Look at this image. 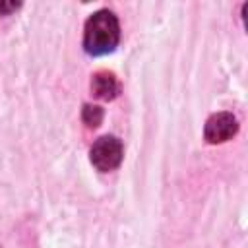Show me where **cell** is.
I'll return each instance as SVG.
<instances>
[{
    "label": "cell",
    "mask_w": 248,
    "mask_h": 248,
    "mask_svg": "<svg viewBox=\"0 0 248 248\" xmlns=\"http://www.w3.org/2000/svg\"><path fill=\"white\" fill-rule=\"evenodd\" d=\"M238 132V120L231 112H215L207 118L203 136L209 143H223Z\"/></svg>",
    "instance_id": "3957f363"
},
{
    "label": "cell",
    "mask_w": 248,
    "mask_h": 248,
    "mask_svg": "<svg viewBox=\"0 0 248 248\" xmlns=\"http://www.w3.org/2000/svg\"><path fill=\"white\" fill-rule=\"evenodd\" d=\"M91 91L97 99H103V101H112L118 93H120V81L118 78L108 72V70H99L93 74V79H91Z\"/></svg>",
    "instance_id": "277c9868"
},
{
    "label": "cell",
    "mask_w": 248,
    "mask_h": 248,
    "mask_svg": "<svg viewBox=\"0 0 248 248\" xmlns=\"http://www.w3.org/2000/svg\"><path fill=\"white\" fill-rule=\"evenodd\" d=\"M103 108L97 107V105H83V110H81V120L85 122L87 128H97L101 122H103Z\"/></svg>",
    "instance_id": "5b68a950"
},
{
    "label": "cell",
    "mask_w": 248,
    "mask_h": 248,
    "mask_svg": "<svg viewBox=\"0 0 248 248\" xmlns=\"http://www.w3.org/2000/svg\"><path fill=\"white\" fill-rule=\"evenodd\" d=\"M122 157L124 147L116 136H101L91 147V163L101 172L114 170L122 163Z\"/></svg>",
    "instance_id": "7a4b0ae2"
},
{
    "label": "cell",
    "mask_w": 248,
    "mask_h": 248,
    "mask_svg": "<svg viewBox=\"0 0 248 248\" xmlns=\"http://www.w3.org/2000/svg\"><path fill=\"white\" fill-rule=\"evenodd\" d=\"M120 41L118 17L110 10H99L91 14L83 29V48L91 56H103L116 48Z\"/></svg>",
    "instance_id": "6da1fadb"
},
{
    "label": "cell",
    "mask_w": 248,
    "mask_h": 248,
    "mask_svg": "<svg viewBox=\"0 0 248 248\" xmlns=\"http://www.w3.org/2000/svg\"><path fill=\"white\" fill-rule=\"evenodd\" d=\"M19 6H21L19 2H0V16H4V14H10V12L17 10Z\"/></svg>",
    "instance_id": "8992f818"
}]
</instances>
